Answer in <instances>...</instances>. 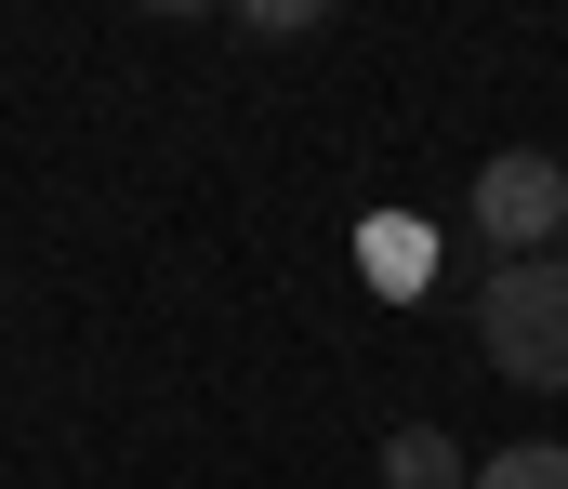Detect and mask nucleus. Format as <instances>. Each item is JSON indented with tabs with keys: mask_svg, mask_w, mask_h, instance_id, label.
<instances>
[{
	"mask_svg": "<svg viewBox=\"0 0 568 489\" xmlns=\"http://www.w3.org/2000/svg\"><path fill=\"white\" fill-rule=\"evenodd\" d=\"M371 278L410 292V278H424V238H410V225H371Z\"/></svg>",
	"mask_w": 568,
	"mask_h": 489,
	"instance_id": "5",
	"label": "nucleus"
},
{
	"mask_svg": "<svg viewBox=\"0 0 568 489\" xmlns=\"http://www.w3.org/2000/svg\"><path fill=\"white\" fill-rule=\"evenodd\" d=\"M304 27H317L304 0H252V13H239V40H304Z\"/></svg>",
	"mask_w": 568,
	"mask_h": 489,
	"instance_id": "6",
	"label": "nucleus"
},
{
	"mask_svg": "<svg viewBox=\"0 0 568 489\" xmlns=\"http://www.w3.org/2000/svg\"><path fill=\"white\" fill-rule=\"evenodd\" d=\"M476 489H568V437H516V450H489Z\"/></svg>",
	"mask_w": 568,
	"mask_h": 489,
	"instance_id": "4",
	"label": "nucleus"
},
{
	"mask_svg": "<svg viewBox=\"0 0 568 489\" xmlns=\"http://www.w3.org/2000/svg\"><path fill=\"white\" fill-rule=\"evenodd\" d=\"M476 344H489V370L529 384V397H556V384H568V265H556V252L476 278Z\"/></svg>",
	"mask_w": 568,
	"mask_h": 489,
	"instance_id": "1",
	"label": "nucleus"
},
{
	"mask_svg": "<svg viewBox=\"0 0 568 489\" xmlns=\"http://www.w3.org/2000/svg\"><path fill=\"white\" fill-rule=\"evenodd\" d=\"M384 489H476V463H463L449 424H397L384 437Z\"/></svg>",
	"mask_w": 568,
	"mask_h": 489,
	"instance_id": "3",
	"label": "nucleus"
},
{
	"mask_svg": "<svg viewBox=\"0 0 568 489\" xmlns=\"http://www.w3.org/2000/svg\"><path fill=\"white\" fill-rule=\"evenodd\" d=\"M463 225L489 238V265H542V252L568 238V160H542V146H503V160L476 172Z\"/></svg>",
	"mask_w": 568,
	"mask_h": 489,
	"instance_id": "2",
	"label": "nucleus"
},
{
	"mask_svg": "<svg viewBox=\"0 0 568 489\" xmlns=\"http://www.w3.org/2000/svg\"><path fill=\"white\" fill-rule=\"evenodd\" d=\"M556 265H568V238H556Z\"/></svg>",
	"mask_w": 568,
	"mask_h": 489,
	"instance_id": "7",
	"label": "nucleus"
}]
</instances>
